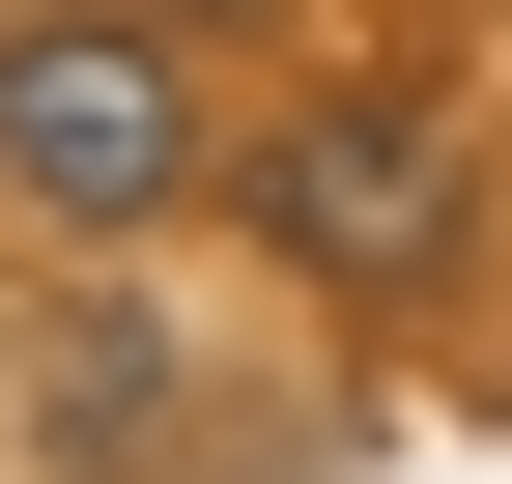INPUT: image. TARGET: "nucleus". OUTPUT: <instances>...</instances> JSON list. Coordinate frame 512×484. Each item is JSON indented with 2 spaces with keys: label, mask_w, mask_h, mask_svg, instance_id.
<instances>
[{
  "label": "nucleus",
  "mask_w": 512,
  "mask_h": 484,
  "mask_svg": "<svg viewBox=\"0 0 512 484\" xmlns=\"http://www.w3.org/2000/svg\"><path fill=\"white\" fill-rule=\"evenodd\" d=\"M228 200H256L285 285H427V257H456V86H313V114H256Z\"/></svg>",
  "instance_id": "f03ea898"
},
{
  "label": "nucleus",
  "mask_w": 512,
  "mask_h": 484,
  "mask_svg": "<svg viewBox=\"0 0 512 484\" xmlns=\"http://www.w3.org/2000/svg\"><path fill=\"white\" fill-rule=\"evenodd\" d=\"M171 29H256V0H171Z\"/></svg>",
  "instance_id": "7ed1b4c3"
},
{
  "label": "nucleus",
  "mask_w": 512,
  "mask_h": 484,
  "mask_svg": "<svg viewBox=\"0 0 512 484\" xmlns=\"http://www.w3.org/2000/svg\"><path fill=\"white\" fill-rule=\"evenodd\" d=\"M200 57H171V0H29L0 29V200L29 228H171L200 200Z\"/></svg>",
  "instance_id": "f257e3e1"
}]
</instances>
